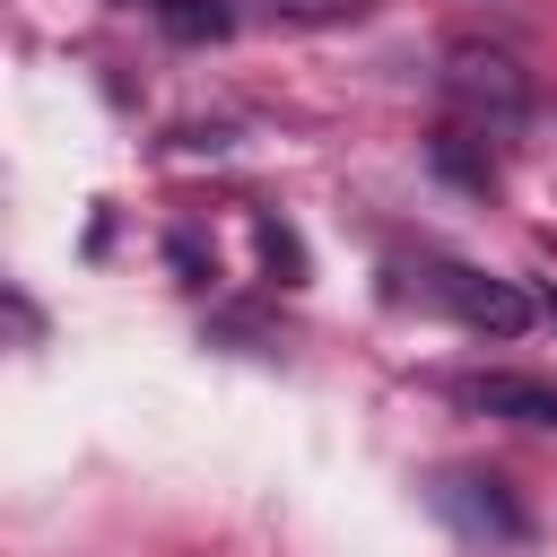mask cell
Returning a JSON list of instances; mask_svg holds the SVG:
<instances>
[{"instance_id": "1", "label": "cell", "mask_w": 557, "mask_h": 557, "mask_svg": "<svg viewBox=\"0 0 557 557\" xmlns=\"http://www.w3.org/2000/svg\"><path fill=\"white\" fill-rule=\"evenodd\" d=\"M426 305H444L461 331H487V339H513L531 322V296L513 278H487V270H461V261H435L426 270Z\"/></svg>"}, {"instance_id": "3", "label": "cell", "mask_w": 557, "mask_h": 557, "mask_svg": "<svg viewBox=\"0 0 557 557\" xmlns=\"http://www.w3.org/2000/svg\"><path fill=\"white\" fill-rule=\"evenodd\" d=\"M435 505H444V522H461L470 540H487V548H513L531 522H522V505L505 496V479H479V470H444L435 479Z\"/></svg>"}, {"instance_id": "6", "label": "cell", "mask_w": 557, "mask_h": 557, "mask_svg": "<svg viewBox=\"0 0 557 557\" xmlns=\"http://www.w3.org/2000/svg\"><path fill=\"white\" fill-rule=\"evenodd\" d=\"M252 244H261V261H270V270H278V278H287V287H296V278H305V252H296V235H287V226H278V218H252Z\"/></svg>"}, {"instance_id": "4", "label": "cell", "mask_w": 557, "mask_h": 557, "mask_svg": "<svg viewBox=\"0 0 557 557\" xmlns=\"http://www.w3.org/2000/svg\"><path fill=\"white\" fill-rule=\"evenodd\" d=\"M453 400L487 409V418H513V426H557V383H540V374H461Z\"/></svg>"}, {"instance_id": "8", "label": "cell", "mask_w": 557, "mask_h": 557, "mask_svg": "<svg viewBox=\"0 0 557 557\" xmlns=\"http://www.w3.org/2000/svg\"><path fill=\"white\" fill-rule=\"evenodd\" d=\"M270 9H296V17H322V9H357V0H270Z\"/></svg>"}, {"instance_id": "5", "label": "cell", "mask_w": 557, "mask_h": 557, "mask_svg": "<svg viewBox=\"0 0 557 557\" xmlns=\"http://www.w3.org/2000/svg\"><path fill=\"white\" fill-rule=\"evenodd\" d=\"M148 9H157V26L174 44H226L235 35V9L226 0H148Z\"/></svg>"}, {"instance_id": "2", "label": "cell", "mask_w": 557, "mask_h": 557, "mask_svg": "<svg viewBox=\"0 0 557 557\" xmlns=\"http://www.w3.org/2000/svg\"><path fill=\"white\" fill-rule=\"evenodd\" d=\"M444 87H453V104H461V113H479V122H496V131H513V122H522V104H531L522 70H513L505 52H479V44H461V52H453Z\"/></svg>"}, {"instance_id": "7", "label": "cell", "mask_w": 557, "mask_h": 557, "mask_svg": "<svg viewBox=\"0 0 557 557\" xmlns=\"http://www.w3.org/2000/svg\"><path fill=\"white\" fill-rule=\"evenodd\" d=\"M435 165L461 174V183H496V157H470V131H444L435 139Z\"/></svg>"}, {"instance_id": "9", "label": "cell", "mask_w": 557, "mask_h": 557, "mask_svg": "<svg viewBox=\"0 0 557 557\" xmlns=\"http://www.w3.org/2000/svg\"><path fill=\"white\" fill-rule=\"evenodd\" d=\"M548 313H557V296H548Z\"/></svg>"}]
</instances>
